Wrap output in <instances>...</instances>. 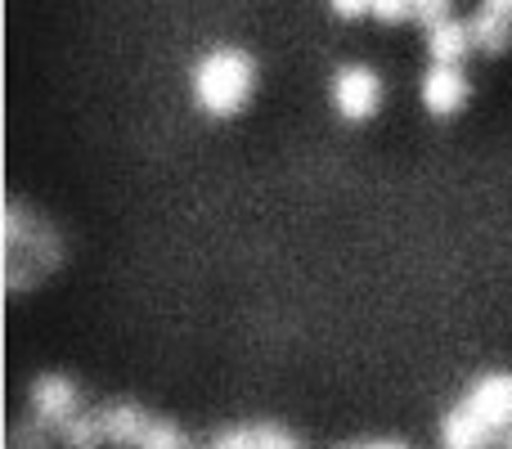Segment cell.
I'll return each mask as SVG.
<instances>
[{
  "label": "cell",
  "instance_id": "cell-10",
  "mask_svg": "<svg viewBox=\"0 0 512 449\" xmlns=\"http://www.w3.org/2000/svg\"><path fill=\"white\" fill-rule=\"evenodd\" d=\"M59 445L63 449H104L108 436H104V423H99V409H81L72 423H63L59 432Z\"/></svg>",
  "mask_w": 512,
  "mask_h": 449
},
{
  "label": "cell",
  "instance_id": "cell-16",
  "mask_svg": "<svg viewBox=\"0 0 512 449\" xmlns=\"http://www.w3.org/2000/svg\"><path fill=\"white\" fill-rule=\"evenodd\" d=\"M328 5H333V14H342V18H360L373 9V0H328Z\"/></svg>",
  "mask_w": 512,
  "mask_h": 449
},
{
  "label": "cell",
  "instance_id": "cell-7",
  "mask_svg": "<svg viewBox=\"0 0 512 449\" xmlns=\"http://www.w3.org/2000/svg\"><path fill=\"white\" fill-rule=\"evenodd\" d=\"M490 445H495V432L463 400L441 418V449H490Z\"/></svg>",
  "mask_w": 512,
  "mask_h": 449
},
{
  "label": "cell",
  "instance_id": "cell-3",
  "mask_svg": "<svg viewBox=\"0 0 512 449\" xmlns=\"http://www.w3.org/2000/svg\"><path fill=\"white\" fill-rule=\"evenodd\" d=\"M333 108L346 122H369L382 108V77L369 63H346L333 77Z\"/></svg>",
  "mask_w": 512,
  "mask_h": 449
},
{
  "label": "cell",
  "instance_id": "cell-6",
  "mask_svg": "<svg viewBox=\"0 0 512 449\" xmlns=\"http://www.w3.org/2000/svg\"><path fill=\"white\" fill-rule=\"evenodd\" d=\"M99 423L113 449H140L144 432L153 427V414H144V405L135 400H113V405H99Z\"/></svg>",
  "mask_w": 512,
  "mask_h": 449
},
{
  "label": "cell",
  "instance_id": "cell-19",
  "mask_svg": "<svg viewBox=\"0 0 512 449\" xmlns=\"http://www.w3.org/2000/svg\"><path fill=\"white\" fill-rule=\"evenodd\" d=\"M364 449H409V445H400V441H373V445H364Z\"/></svg>",
  "mask_w": 512,
  "mask_h": 449
},
{
  "label": "cell",
  "instance_id": "cell-5",
  "mask_svg": "<svg viewBox=\"0 0 512 449\" xmlns=\"http://www.w3.org/2000/svg\"><path fill=\"white\" fill-rule=\"evenodd\" d=\"M468 104V77L454 63H432L423 77V108L436 117H450Z\"/></svg>",
  "mask_w": 512,
  "mask_h": 449
},
{
  "label": "cell",
  "instance_id": "cell-4",
  "mask_svg": "<svg viewBox=\"0 0 512 449\" xmlns=\"http://www.w3.org/2000/svg\"><path fill=\"white\" fill-rule=\"evenodd\" d=\"M463 405L499 436L504 427H512V373H486V378H477L468 387V396H463Z\"/></svg>",
  "mask_w": 512,
  "mask_h": 449
},
{
  "label": "cell",
  "instance_id": "cell-14",
  "mask_svg": "<svg viewBox=\"0 0 512 449\" xmlns=\"http://www.w3.org/2000/svg\"><path fill=\"white\" fill-rule=\"evenodd\" d=\"M369 14L378 23H405V18H414V0H373Z\"/></svg>",
  "mask_w": 512,
  "mask_h": 449
},
{
  "label": "cell",
  "instance_id": "cell-12",
  "mask_svg": "<svg viewBox=\"0 0 512 449\" xmlns=\"http://www.w3.org/2000/svg\"><path fill=\"white\" fill-rule=\"evenodd\" d=\"M256 449H301V441L288 432V427H274V423H256Z\"/></svg>",
  "mask_w": 512,
  "mask_h": 449
},
{
  "label": "cell",
  "instance_id": "cell-1",
  "mask_svg": "<svg viewBox=\"0 0 512 449\" xmlns=\"http://www.w3.org/2000/svg\"><path fill=\"white\" fill-rule=\"evenodd\" d=\"M256 86V63L243 50H212L194 68V104L207 117H234Z\"/></svg>",
  "mask_w": 512,
  "mask_h": 449
},
{
  "label": "cell",
  "instance_id": "cell-13",
  "mask_svg": "<svg viewBox=\"0 0 512 449\" xmlns=\"http://www.w3.org/2000/svg\"><path fill=\"white\" fill-rule=\"evenodd\" d=\"M207 449H256V432L252 427H225L207 441Z\"/></svg>",
  "mask_w": 512,
  "mask_h": 449
},
{
  "label": "cell",
  "instance_id": "cell-15",
  "mask_svg": "<svg viewBox=\"0 0 512 449\" xmlns=\"http://www.w3.org/2000/svg\"><path fill=\"white\" fill-rule=\"evenodd\" d=\"M414 18L423 27H436L450 18V0H414Z\"/></svg>",
  "mask_w": 512,
  "mask_h": 449
},
{
  "label": "cell",
  "instance_id": "cell-18",
  "mask_svg": "<svg viewBox=\"0 0 512 449\" xmlns=\"http://www.w3.org/2000/svg\"><path fill=\"white\" fill-rule=\"evenodd\" d=\"M481 5H490V9H499V14H512V0H481Z\"/></svg>",
  "mask_w": 512,
  "mask_h": 449
},
{
  "label": "cell",
  "instance_id": "cell-2",
  "mask_svg": "<svg viewBox=\"0 0 512 449\" xmlns=\"http://www.w3.org/2000/svg\"><path fill=\"white\" fill-rule=\"evenodd\" d=\"M27 409L41 427H50V432H59L63 423H72V418L81 414V391L72 378H63V373H41V378H32V387H27Z\"/></svg>",
  "mask_w": 512,
  "mask_h": 449
},
{
  "label": "cell",
  "instance_id": "cell-11",
  "mask_svg": "<svg viewBox=\"0 0 512 449\" xmlns=\"http://www.w3.org/2000/svg\"><path fill=\"white\" fill-rule=\"evenodd\" d=\"M140 449H189V436L180 432V423H171V418H153Z\"/></svg>",
  "mask_w": 512,
  "mask_h": 449
},
{
  "label": "cell",
  "instance_id": "cell-9",
  "mask_svg": "<svg viewBox=\"0 0 512 449\" xmlns=\"http://www.w3.org/2000/svg\"><path fill=\"white\" fill-rule=\"evenodd\" d=\"M468 32H472V45H477L481 54H504L508 36H512V14H499V9L481 5L477 14L468 18Z\"/></svg>",
  "mask_w": 512,
  "mask_h": 449
},
{
  "label": "cell",
  "instance_id": "cell-20",
  "mask_svg": "<svg viewBox=\"0 0 512 449\" xmlns=\"http://www.w3.org/2000/svg\"><path fill=\"white\" fill-rule=\"evenodd\" d=\"M346 449H364V445H346Z\"/></svg>",
  "mask_w": 512,
  "mask_h": 449
},
{
  "label": "cell",
  "instance_id": "cell-17",
  "mask_svg": "<svg viewBox=\"0 0 512 449\" xmlns=\"http://www.w3.org/2000/svg\"><path fill=\"white\" fill-rule=\"evenodd\" d=\"M495 449H512V427H504V432L495 436Z\"/></svg>",
  "mask_w": 512,
  "mask_h": 449
},
{
  "label": "cell",
  "instance_id": "cell-8",
  "mask_svg": "<svg viewBox=\"0 0 512 449\" xmlns=\"http://www.w3.org/2000/svg\"><path fill=\"white\" fill-rule=\"evenodd\" d=\"M468 50H477V45H472L468 23L445 18V23L427 27V54H432V63H454V68H459V63L468 59Z\"/></svg>",
  "mask_w": 512,
  "mask_h": 449
}]
</instances>
